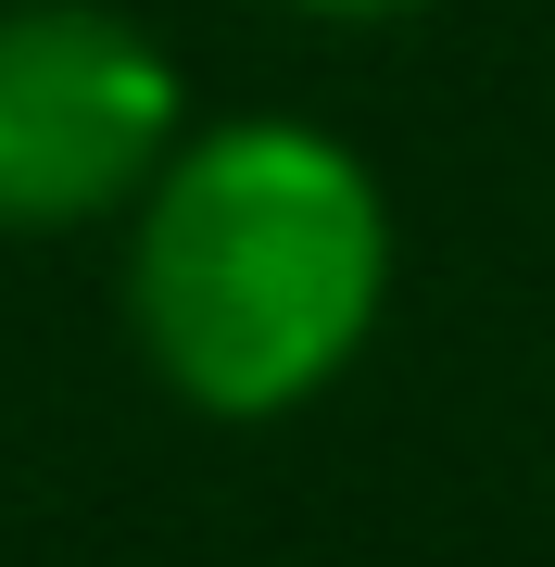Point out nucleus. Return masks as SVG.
Returning <instances> with one entry per match:
<instances>
[{
  "instance_id": "1",
  "label": "nucleus",
  "mask_w": 555,
  "mask_h": 567,
  "mask_svg": "<svg viewBox=\"0 0 555 567\" xmlns=\"http://www.w3.org/2000/svg\"><path fill=\"white\" fill-rule=\"evenodd\" d=\"M391 203L329 126L240 114L165 152L126 240V328L203 416H290L367 353Z\"/></svg>"
},
{
  "instance_id": "2",
  "label": "nucleus",
  "mask_w": 555,
  "mask_h": 567,
  "mask_svg": "<svg viewBox=\"0 0 555 567\" xmlns=\"http://www.w3.org/2000/svg\"><path fill=\"white\" fill-rule=\"evenodd\" d=\"M177 126V63L152 25L102 0H13L0 13V227H89L140 215L165 177Z\"/></svg>"
},
{
  "instance_id": "3",
  "label": "nucleus",
  "mask_w": 555,
  "mask_h": 567,
  "mask_svg": "<svg viewBox=\"0 0 555 567\" xmlns=\"http://www.w3.org/2000/svg\"><path fill=\"white\" fill-rule=\"evenodd\" d=\"M278 13H304V25H404L430 0H278Z\"/></svg>"
}]
</instances>
